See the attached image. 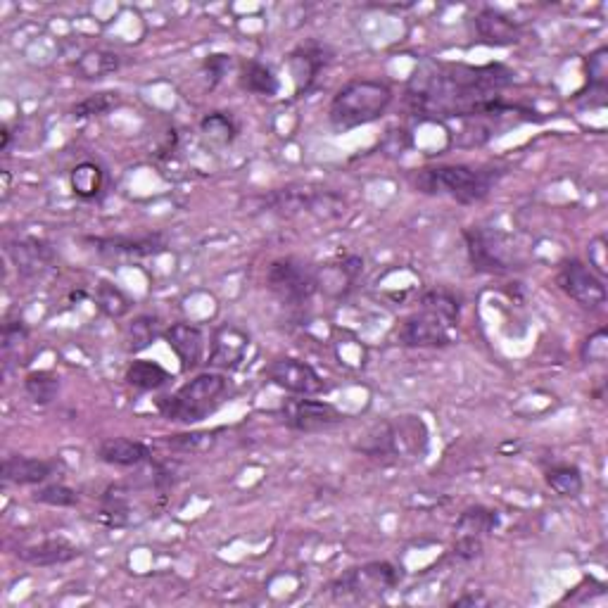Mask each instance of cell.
Listing matches in <instances>:
<instances>
[{
	"instance_id": "obj_34",
	"label": "cell",
	"mask_w": 608,
	"mask_h": 608,
	"mask_svg": "<svg viewBox=\"0 0 608 608\" xmlns=\"http://www.w3.org/2000/svg\"><path fill=\"white\" fill-rule=\"evenodd\" d=\"M95 302H98L100 312L112 316V319H122L124 314L131 312V300L114 283L103 281L95 290Z\"/></svg>"
},
{
	"instance_id": "obj_22",
	"label": "cell",
	"mask_w": 608,
	"mask_h": 608,
	"mask_svg": "<svg viewBox=\"0 0 608 608\" xmlns=\"http://www.w3.org/2000/svg\"><path fill=\"white\" fill-rule=\"evenodd\" d=\"M53 475V464L31 456H5L3 480L12 485H41Z\"/></svg>"
},
{
	"instance_id": "obj_5",
	"label": "cell",
	"mask_w": 608,
	"mask_h": 608,
	"mask_svg": "<svg viewBox=\"0 0 608 608\" xmlns=\"http://www.w3.org/2000/svg\"><path fill=\"white\" fill-rule=\"evenodd\" d=\"M228 390V380L221 373H200L186 385H181L174 395L162 397L157 402L160 414L167 421L183 423V426H195L205 421L221 407Z\"/></svg>"
},
{
	"instance_id": "obj_14",
	"label": "cell",
	"mask_w": 608,
	"mask_h": 608,
	"mask_svg": "<svg viewBox=\"0 0 608 608\" xmlns=\"http://www.w3.org/2000/svg\"><path fill=\"white\" fill-rule=\"evenodd\" d=\"M10 262L15 264L17 274L22 278H36L41 276L43 271H48L55 262V252L53 247L38 238H17L10 240L8 247Z\"/></svg>"
},
{
	"instance_id": "obj_8",
	"label": "cell",
	"mask_w": 608,
	"mask_h": 608,
	"mask_svg": "<svg viewBox=\"0 0 608 608\" xmlns=\"http://www.w3.org/2000/svg\"><path fill=\"white\" fill-rule=\"evenodd\" d=\"M266 288L274 293L283 304L300 307L312 300L319 283H316V269L300 257L276 259L266 271Z\"/></svg>"
},
{
	"instance_id": "obj_39",
	"label": "cell",
	"mask_w": 608,
	"mask_h": 608,
	"mask_svg": "<svg viewBox=\"0 0 608 608\" xmlns=\"http://www.w3.org/2000/svg\"><path fill=\"white\" fill-rule=\"evenodd\" d=\"M29 338L27 326L22 321H8L3 326V357L8 359L12 350H19Z\"/></svg>"
},
{
	"instance_id": "obj_26",
	"label": "cell",
	"mask_w": 608,
	"mask_h": 608,
	"mask_svg": "<svg viewBox=\"0 0 608 608\" xmlns=\"http://www.w3.org/2000/svg\"><path fill=\"white\" fill-rule=\"evenodd\" d=\"M169 380H171V373L164 369V366L155 364V361H148V359H136L129 369H126V383L141 392L160 390L169 383Z\"/></svg>"
},
{
	"instance_id": "obj_1",
	"label": "cell",
	"mask_w": 608,
	"mask_h": 608,
	"mask_svg": "<svg viewBox=\"0 0 608 608\" xmlns=\"http://www.w3.org/2000/svg\"><path fill=\"white\" fill-rule=\"evenodd\" d=\"M513 84V72L504 65H461V62L426 60L407 84L411 112L428 119H504L521 114L532 122L537 112L511 105L502 98Z\"/></svg>"
},
{
	"instance_id": "obj_44",
	"label": "cell",
	"mask_w": 608,
	"mask_h": 608,
	"mask_svg": "<svg viewBox=\"0 0 608 608\" xmlns=\"http://www.w3.org/2000/svg\"><path fill=\"white\" fill-rule=\"evenodd\" d=\"M8 145H10V131H8V126H3V143H0V150H8Z\"/></svg>"
},
{
	"instance_id": "obj_27",
	"label": "cell",
	"mask_w": 608,
	"mask_h": 608,
	"mask_svg": "<svg viewBox=\"0 0 608 608\" xmlns=\"http://www.w3.org/2000/svg\"><path fill=\"white\" fill-rule=\"evenodd\" d=\"M240 86L255 95H266V98H274L278 88H281L278 76L257 60L243 62V69H240Z\"/></svg>"
},
{
	"instance_id": "obj_33",
	"label": "cell",
	"mask_w": 608,
	"mask_h": 608,
	"mask_svg": "<svg viewBox=\"0 0 608 608\" xmlns=\"http://www.w3.org/2000/svg\"><path fill=\"white\" fill-rule=\"evenodd\" d=\"M547 485L561 497H578L582 492V473L578 466H554L547 471Z\"/></svg>"
},
{
	"instance_id": "obj_17",
	"label": "cell",
	"mask_w": 608,
	"mask_h": 608,
	"mask_svg": "<svg viewBox=\"0 0 608 608\" xmlns=\"http://www.w3.org/2000/svg\"><path fill=\"white\" fill-rule=\"evenodd\" d=\"M473 27L480 41L490 43V46H513V43L521 41V24L504 15L502 10H480L473 17Z\"/></svg>"
},
{
	"instance_id": "obj_6",
	"label": "cell",
	"mask_w": 608,
	"mask_h": 608,
	"mask_svg": "<svg viewBox=\"0 0 608 608\" xmlns=\"http://www.w3.org/2000/svg\"><path fill=\"white\" fill-rule=\"evenodd\" d=\"M468 245V257L475 271L485 274H506V271L523 269L525 259L511 238L494 228L473 226L464 233Z\"/></svg>"
},
{
	"instance_id": "obj_31",
	"label": "cell",
	"mask_w": 608,
	"mask_h": 608,
	"mask_svg": "<svg viewBox=\"0 0 608 608\" xmlns=\"http://www.w3.org/2000/svg\"><path fill=\"white\" fill-rule=\"evenodd\" d=\"M499 525L497 511L485 509V506H471L461 513L459 523H456V532L459 535H473V537H483L487 532H492Z\"/></svg>"
},
{
	"instance_id": "obj_32",
	"label": "cell",
	"mask_w": 608,
	"mask_h": 608,
	"mask_svg": "<svg viewBox=\"0 0 608 608\" xmlns=\"http://www.w3.org/2000/svg\"><path fill=\"white\" fill-rule=\"evenodd\" d=\"M224 433V430H198V433H179V435H169L167 445L171 449H176V452H190V454H202L209 452L214 445H217L219 435Z\"/></svg>"
},
{
	"instance_id": "obj_43",
	"label": "cell",
	"mask_w": 608,
	"mask_h": 608,
	"mask_svg": "<svg viewBox=\"0 0 608 608\" xmlns=\"http://www.w3.org/2000/svg\"><path fill=\"white\" fill-rule=\"evenodd\" d=\"M464 604H483V599H480V597H464V599L454 601V606H464Z\"/></svg>"
},
{
	"instance_id": "obj_23",
	"label": "cell",
	"mask_w": 608,
	"mask_h": 608,
	"mask_svg": "<svg viewBox=\"0 0 608 608\" xmlns=\"http://www.w3.org/2000/svg\"><path fill=\"white\" fill-rule=\"evenodd\" d=\"M98 456L110 466L131 468L150 461V447L138 440H129V437H110V440L100 442Z\"/></svg>"
},
{
	"instance_id": "obj_10",
	"label": "cell",
	"mask_w": 608,
	"mask_h": 608,
	"mask_svg": "<svg viewBox=\"0 0 608 608\" xmlns=\"http://www.w3.org/2000/svg\"><path fill=\"white\" fill-rule=\"evenodd\" d=\"M397 582H399V570L388 561H376V563H366V566L361 568L347 570L342 578L333 582V594L338 599L380 597V594L395 589Z\"/></svg>"
},
{
	"instance_id": "obj_4",
	"label": "cell",
	"mask_w": 608,
	"mask_h": 608,
	"mask_svg": "<svg viewBox=\"0 0 608 608\" xmlns=\"http://www.w3.org/2000/svg\"><path fill=\"white\" fill-rule=\"evenodd\" d=\"M392 103V88L376 79H354L335 93L328 122L335 131H350L376 122Z\"/></svg>"
},
{
	"instance_id": "obj_30",
	"label": "cell",
	"mask_w": 608,
	"mask_h": 608,
	"mask_svg": "<svg viewBox=\"0 0 608 608\" xmlns=\"http://www.w3.org/2000/svg\"><path fill=\"white\" fill-rule=\"evenodd\" d=\"M72 190L76 198L93 200L103 190V169L93 162H81L72 169Z\"/></svg>"
},
{
	"instance_id": "obj_38",
	"label": "cell",
	"mask_w": 608,
	"mask_h": 608,
	"mask_svg": "<svg viewBox=\"0 0 608 608\" xmlns=\"http://www.w3.org/2000/svg\"><path fill=\"white\" fill-rule=\"evenodd\" d=\"M608 359V331L599 328L589 338L582 342V361L587 364H604Z\"/></svg>"
},
{
	"instance_id": "obj_7",
	"label": "cell",
	"mask_w": 608,
	"mask_h": 608,
	"mask_svg": "<svg viewBox=\"0 0 608 608\" xmlns=\"http://www.w3.org/2000/svg\"><path fill=\"white\" fill-rule=\"evenodd\" d=\"M428 445L426 423L416 416H402L399 421L383 423L366 435L357 449L369 456H402L423 454Z\"/></svg>"
},
{
	"instance_id": "obj_3",
	"label": "cell",
	"mask_w": 608,
	"mask_h": 608,
	"mask_svg": "<svg viewBox=\"0 0 608 608\" xmlns=\"http://www.w3.org/2000/svg\"><path fill=\"white\" fill-rule=\"evenodd\" d=\"M461 304L447 290H430L423 295L421 312L411 314L399 328V342L407 347H445L454 338Z\"/></svg>"
},
{
	"instance_id": "obj_42",
	"label": "cell",
	"mask_w": 608,
	"mask_h": 608,
	"mask_svg": "<svg viewBox=\"0 0 608 608\" xmlns=\"http://www.w3.org/2000/svg\"><path fill=\"white\" fill-rule=\"evenodd\" d=\"M483 554V542L480 537L473 535H459V540L454 544V556L461 561H473Z\"/></svg>"
},
{
	"instance_id": "obj_18",
	"label": "cell",
	"mask_w": 608,
	"mask_h": 608,
	"mask_svg": "<svg viewBox=\"0 0 608 608\" xmlns=\"http://www.w3.org/2000/svg\"><path fill=\"white\" fill-rule=\"evenodd\" d=\"M328 50L319 46V43H309V46H300L297 50H293L288 57V67H290V76H293V84L297 95L307 93L312 84L316 81V76L323 67L328 65Z\"/></svg>"
},
{
	"instance_id": "obj_28",
	"label": "cell",
	"mask_w": 608,
	"mask_h": 608,
	"mask_svg": "<svg viewBox=\"0 0 608 608\" xmlns=\"http://www.w3.org/2000/svg\"><path fill=\"white\" fill-rule=\"evenodd\" d=\"M202 138L209 145H217V148H224V145H231L233 138H236L238 126L233 122L231 114L226 112H212L202 119L200 124Z\"/></svg>"
},
{
	"instance_id": "obj_25",
	"label": "cell",
	"mask_w": 608,
	"mask_h": 608,
	"mask_svg": "<svg viewBox=\"0 0 608 608\" xmlns=\"http://www.w3.org/2000/svg\"><path fill=\"white\" fill-rule=\"evenodd\" d=\"M587 91L589 93V107H604L606 105V91H608V48L601 46L589 53L587 57Z\"/></svg>"
},
{
	"instance_id": "obj_29",
	"label": "cell",
	"mask_w": 608,
	"mask_h": 608,
	"mask_svg": "<svg viewBox=\"0 0 608 608\" xmlns=\"http://www.w3.org/2000/svg\"><path fill=\"white\" fill-rule=\"evenodd\" d=\"M24 390L31 397V402L41 404H53L57 395H60V376H55L53 371H31L24 378Z\"/></svg>"
},
{
	"instance_id": "obj_9",
	"label": "cell",
	"mask_w": 608,
	"mask_h": 608,
	"mask_svg": "<svg viewBox=\"0 0 608 608\" xmlns=\"http://www.w3.org/2000/svg\"><path fill=\"white\" fill-rule=\"evenodd\" d=\"M266 207L278 212H309L319 219H340L347 212L345 198H340L333 190L316 188H278L269 198H264Z\"/></svg>"
},
{
	"instance_id": "obj_16",
	"label": "cell",
	"mask_w": 608,
	"mask_h": 608,
	"mask_svg": "<svg viewBox=\"0 0 608 608\" xmlns=\"http://www.w3.org/2000/svg\"><path fill=\"white\" fill-rule=\"evenodd\" d=\"M164 340L169 342V347L174 350L176 357L181 361V369L190 371L195 366H200L202 357H205V333L200 331L198 326L193 323H171V326L164 331Z\"/></svg>"
},
{
	"instance_id": "obj_15",
	"label": "cell",
	"mask_w": 608,
	"mask_h": 608,
	"mask_svg": "<svg viewBox=\"0 0 608 608\" xmlns=\"http://www.w3.org/2000/svg\"><path fill=\"white\" fill-rule=\"evenodd\" d=\"M250 350V335L238 326H221L214 333L212 352H209V366L214 369L233 371L243 364L245 354Z\"/></svg>"
},
{
	"instance_id": "obj_40",
	"label": "cell",
	"mask_w": 608,
	"mask_h": 608,
	"mask_svg": "<svg viewBox=\"0 0 608 608\" xmlns=\"http://www.w3.org/2000/svg\"><path fill=\"white\" fill-rule=\"evenodd\" d=\"M233 60L231 55H224V53H217V55H209L205 60V65H202V72H205L207 81H209V88H214L219 84L221 79L228 74V69H231Z\"/></svg>"
},
{
	"instance_id": "obj_41",
	"label": "cell",
	"mask_w": 608,
	"mask_h": 608,
	"mask_svg": "<svg viewBox=\"0 0 608 608\" xmlns=\"http://www.w3.org/2000/svg\"><path fill=\"white\" fill-rule=\"evenodd\" d=\"M608 247H606V238L597 236L592 240V243L587 245V255H589V269L594 271L599 278H604L608 274V257H606Z\"/></svg>"
},
{
	"instance_id": "obj_19",
	"label": "cell",
	"mask_w": 608,
	"mask_h": 608,
	"mask_svg": "<svg viewBox=\"0 0 608 608\" xmlns=\"http://www.w3.org/2000/svg\"><path fill=\"white\" fill-rule=\"evenodd\" d=\"M364 271V259L359 255L345 257L338 264H328L323 269H316V283H319L321 293L328 297H345L357 283V278Z\"/></svg>"
},
{
	"instance_id": "obj_12",
	"label": "cell",
	"mask_w": 608,
	"mask_h": 608,
	"mask_svg": "<svg viewBox=\"0 0 608 608\" xmlns=\"http://www.w3.org/2000/svg\"><path fill=\"white\" fill-rule=\"evenodd\" d=\"M266 378L290 395H300V397H314L321 395L326 390V383L323 378L316 373L307 361L293 359V357H278L269 364L266 369Z\"/></svg>"
},
{
	"instance_id": "obj_35",
	"label": "cell",
	"mask_w": 608,
	"mask_h": 608,
	"mask_svg": "<svg viewBox=\"0 0 608 608\" xmlns=\"http://www.w3.org/2000/svg\"><path fill=\"white\" fill-rule=\"evenodd\" d=\"M119 103H122V98H119V93L114 91H103V93H93L88 95V98L81 100V103L74 105V117L86 119V117H103L110 110H114Z\"/></svg>"
},
{
	"instance_id": "obj_2",
	"label": "cell",
	"mask_w": 608,
	"mask_h": 608,
	"mask_svg": "<svg viewBox=\"0 0 608 608\" xmlns=\"http://www.w3.org/2000/svg\"><path fill=\"white\" fill-rule=\"evenodd\" d=\"M502 174V169L494 167L442 164V167L423 169L416 176V188L426 195H449L461 205H475L492 193Z\"/></svg>"
},
{
	"instance_id": "obj_20",
	"label": "cell",
	"mask_w": 608,
	"mask_h": 608,
	"mask_svg": "<svg viewBox=\"0 0 608 608\" xmlns=\"http://www.w3.org/2000/svg\"><path fill=\"white\" fill-rule=\"evenodd\" d=\"M91 245L103 257L119 259V257H150L162 252L164 238L162 236H143V238H91Z\"/></svg>"
},
{
	"instance_id": "obj_24",
	"label": "cell",
	"mask_w": 608,
	"mask_h": 608,
	"mask_svg": "<svg viewBox=\"0 0 608 608\" xmlns=\"http://www.w3.org/2000/svg\"><path fill=\"white\" fill-rule=\"evenodd\" d=\"M119 67H122V57L105 48L86 50V53H81V57L76 60V65H74L79 79H84V81L105 79L107 74H114Z\"/></svg>"
},
{
	"instance_id": "obj_21",
	"label": "cell",
	"mask_w": 608,
	"mask_h": 608,
	"mask_svg": "<svg viewBox=\"0 0 608 608\" xmlns=\"http://www.w3.org/2000/svg\"><path fill=\"white\" fill-rule=\"evenodd\" d=\"M81 551L67 540H43L38 544H29V547L17 549V559L29 563V566L38 568H50V566H62L79 559Z\"/></svg>"
},
{
	"instance_id": "obj_36",
	"label": "cell",
	"mask_w": 608,
	"mask_h": 608,
	"mask_svg": "<svg viewBox=\"0 0 608 608\" xmlns=\"http://www.w3.org/2000/svg\"><path fill=\"white\" fill-rule=\"evenodd\" d=\"M157 335H160V323L155 316H138L129 326V347L133 352H141L152 345Z\"/></svg>"
},
{
	"instance_id": "obj_11",
	"label": "cell",
	"mask_w": 608,
	"mask_h": 608,
	"mask_svg": "<svg viewBox=\"0 0 608 608\" xmlns=\"http://www.w3.org/2000/svg\"><path fill=\"white\" fill-rule=\"evenodd\" d=\"M559 288L566 293L570 300H575L582 309H601L606 304V285L604 278H599L589 269L587 264H582L580 259H568L561 266L559 278H556Z\"/></svg>"
},
{
	"instance_id": "obj_37",
	"label": "cell",
	"mask_w": 608,
	"mask_h": 608,
	"mask_svg": "<svg viewBox=\"0 0 608 608\" xmlns=\"http://www.w3.org/2000/svg\"><path fill=\"white\" fill-rule=\"evenodd\" d=\"M34 502L57 506V509H65V506H74L79 502V494L67 485H46L41 490L34 492Z\"/></svg>"
},
{
	"instance_id": "obj_13",
	"label": "cell",
	"mask_w": 608,
	"mask_h": 608,
	"mask_svg": "<svg viewBox=\"0 0 608 608\" xmlns=\"http://www.w3.org/2000/svg\"><path fill=\"white\" fill-rule=\"evenodd\" d=\"M281 418L288 428L300 430V433H319L331 426H338L345 421L333 404L321 402V399H288L281 409Z\"/></svg>"
}]
</instances>
